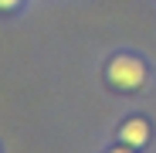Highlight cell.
Instances as JSON below:
<instances>
[{
    "label": "cell",
    "instance_id": "cell-1",
    "mask_svg": "<svg viewBox=\"0 0 156 153\" xmlns=\"http://www.w3.org/2000/svg\"><path fill=\"white\" fill-rule=\"evenodd\" d=\"M109 82L115 89H139L146 82V65L133 55H119L109 61Z\"/></svg>",
    "mask_w": 156,
    "mask_h": 153
},
{
    "label": "cell",
    "instance_id": "cell-2",
    "mask_svg": "<svg viewBox=\"0 0 156 153\" xmlns=\"http://www.w3.org/2000/svg\"><path fill=\"white\" fill-rule=\"evenodd\" d=\"M146 140H149V126H146L143 119L122 122V143H126V146H146Z\"/></svg>",
    "mask_w": 156,
    "mask_h": 153
},
{
    "label": "cell",
    "instance_id": "cell-3",
    "mask_svg": "<svg viewBox=\"0 0 156 153\" xmlns=\"http://www.w3.org/2000/svg\"><path fill=\"white\" fill-rule=\"evenodd\" d=\"M17 4H20V0H0V10H14Z\"/></svg>",
    "mask_w": 156,
    "mask_h": 153
}]
</instances>
